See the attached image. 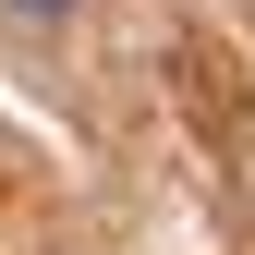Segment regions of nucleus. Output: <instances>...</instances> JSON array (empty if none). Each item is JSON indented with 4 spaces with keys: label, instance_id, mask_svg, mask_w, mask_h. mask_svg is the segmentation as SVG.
Here are the masks:
<instances>
[{
    "label": "nucleus",
    "instance_id": "f257e3e1",
    "mask_svg": "<svg viewBox=\"0 0 255 255\" xmlns=\"http://www.w3.org/2000/svg\"><path fill=\"white\" fill-rule=\"evenodd\" d=\"M0 12H12V24H61L73 0H0Z\"/></svg>",
    "mask_w": 255,
    "mask_h": 255
}]
</instances>
